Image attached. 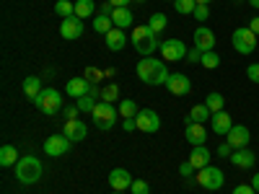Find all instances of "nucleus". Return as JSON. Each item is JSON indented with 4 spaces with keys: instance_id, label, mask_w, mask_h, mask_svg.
I'll return each mask as SVG.
<instances>
[{
    "instance_id": "obj_1",
    "label": "nucleus",
    "mask_w": 259,
    "mask_h": 194,
    "mask_svg": "<svg viewBox=\"0 0 259 194\" xmlns=\"http://www.w3.org/2000/svg\"><path fill=\"white\" fill-rule=\"evenodd\" d=\"M168 70H166V62H161L158 57H143L138 62V78L145 83V85H166L168 80Z\"/></svg>"
},
{
    "instance_id": "obj_2",
    "label": "nucleus",
    "mask_w": 259,
    "mask_h": 194,
    "mask_svg": "<svg viewBox=\"0 0 259 194\" xmlns=\"http://www.w3.org/2000/svg\"><path fill=\"white\" fill-rule=\"evenodd\" d=\"M158 34L150 29L148 24H140V26H135L133 29V34H130V41H133V47L143 55V57H150L156 50H158V39H156Z\"/></svg>"
},
{
    "instance_id": "obj_3",
    "label": "nucleus",
    "mask_w": 259,
    "mask_h": 194,
    "mask_svg": "<svg viewBox=\"0 0 259 194\" xmlns=\"http://www.w3.org/2000/svg\"><path fill=\"white\" fill-rule=\"evenodd\" d=\"M16 179L21 184H36L41 179V161H36L34 156H26L16 163Z\"/></svg>"
},
{
    "instance_id": "obj_4",
    "label": "nucleus",
    "mask_w": 259,
    "mask_h": 194,
    "mask_svg": "<svg viewBox=\"0 0 259 194\" xmlns=\"http://www.w3.org/2000/svg\"><path fill=\"white\" fill-rule=\"evenodd\" d=\"M31 104H36V109L47 117H55L57 112H62V96L57 88H45Z\"/></svg>"
},
{
    "instance_id": "obj_5",
    "label": "nucleus",
    "mask_w": 259,
    "mask_h": 194,
    "mask_svg": "<svg viewBox=\"0 0 259 194\" xmlns=\"http://www.w3.org/2000/svg\"><path fill=\"white\" fill-rule=\"evenodd\" d=\"M231 44L239 55H251L256 50V34L249 29V26H241L231 34Z\"/></svg>"
},
{
    "instance_id": "obj_6",
    "label": "nucleus",
    "mask_w": 259,
    "mask_h": 194,
    "mask_svg": "<svg viewBox=\"0 0 259 194\" xmlns=\"http://www.w3.org/2000/svg\"><path fill=\"white\" fill-rule=\"evenodd\" d=\"M91 117H94V124H96L99 129H112L114 122H117V117H119V112H117V106H114V104L99 101Z\"/></svg>"
},
{
    "instance_id": "obj_7",
    "label": "nucleus",
    "mask_w": 259,
    "mask_h": 194,
    "mask_svg": "<svg viewBox=\"0 0 259 194\" xmlns=\"http://www.w3.org/2000/svg\"><path fill=\"white\" fill-rule=\"evenodd\" d=\"M197 181L202 189H207V191H215V189H221L223 184H226V176H223V171L221 168H215V166H205V168H200L197 171Z\"/></svg>"
},
{
    "instance_id": "obj_8",
    "label": "nucleus",
    "mask_w": 259,
    "mask_h": 194,
    "mask_svg": "<svg viewBox=\"0 0 259 194\" xmlns=\"http://www.w3.org/2000/svg\"><path fill=\"white\" fill-rule=\"evenodd\" d=\"M187 44L182 39H166L161 44V55L166 62H179V60H187Z\"/></svg>"
},
{
    "instance_id": "obj_9",
    "label": "nucleus",
    "mask_w": 259,
    "mask_h": 194,
    "mask_svg": "<svg viewBox=\"0 0 259 194\" xmlns=\"http://www.w3.org/2000/svg\"><path fill=\"white\" fill-rule=\"evenodd\" d=\"M135 122H138L140 132H148V135H153V132H158V129H161V117L153 109H140L138 117H135Z\"/></svg>"
},
{
    "instance_id": "obj_10",
    "label": "nucleus",
    "mask_w": 259,
    "mask_h": 194,
    "mask_svg": "<svg viewBox=\"0 0 259 194\" xmlns=\"http://www.w3.org/2000/svg\"><path fill=\"white\" fill-rule=\"evenodd\" d=\"M70 145H73V140H68V137L60 132V135H52V137L45 140V153H47L50 158H57V156H65V153H68Z\"/></svg>"
},
{
    "instance_id": "obj_11",
    "label": "nucleus",
    "mask_w": 259,
    "mask_h": 194,
    "mask_svg": "<svg viewBox=\"0 0 259 194\" xmlns=\"http://www.w3.org/2000/svg\"><path fill=\"white\" fill-rule=\"evenodd\" d=\"M60 36L62 39H78L83 36V21L78 16H68V18H62V24H60Z\"/></svg>"
},
{
    "instance_id": "obj_12",
    "label": "nucleus",
    "mask_w": 259,
    "mask_h": 194,
    "mask_svg": "<svg viewBox=\"0 0 259 194\" xmlns=\"http://www.w3.org/2000/svg\"><path fill=\"white\" fill-rule=\"evenodd\" d=\"M62 135L68 140H73V142H80V140H85V135H89V127H85L80 119H65Z\"/></svg>"
},
{
    "instance_id": "obj_13",
    "label": "nucleus",
    "mask_w": 259,
    "mask_h": 194,
    "mask_svg": "<svg viewBox=\"0 0 259 194\" xmlns=\"http://www.w3.org/2000/svg\"><path fill=\"white\" fill-rule=\"evenodd\" d=\"M166 88L174 96H187L192 91V80L187 75H182V73H171L168 80H166Z\"/></svg>"
},
{
    "instance_id": "obj_14",
    "label": "nucleus",
    "mask_w": 259,
    "mask_h": 194,
    "mask_svg": "<svg viewBox=\"0 0 259 194\" xmlns=\"http://www.w3.org/2000/svg\"><path fill=\"white\" fill-rule=\"evenodd\" d=\"M249 140H251L249 127H244V124H233V127H231V132L226 135V142H231V145H233V150L246 148V145H249Z\"/></svg>"
},
{
    "instance_id": "obj_15",
    "label": "nucleus",
    "mask_w": 259,
    "mask_h": 194,
    "mask_svg": "<svg viewBox=\"0 0 259 194\" xmlns=\"http://www.w3.org/2000/svg\"><path fill=\"white\" fill-rule=\"evenodd\" d=\"M184 137H187V142H192V148L205 145V140H207V129H205V124H200V122H187Z\"/></svg>"
},
{
    "instance_id": "obj_16",
    "label": "nucleus",
    "mask_w": 259,
    "mask_h": 194,
    "mask_svg": "<svg viewBox=\"0 0 259 194\" xmlns=\"http://www.w3.org/2000/svg\"><path fill=\"white\" fill-rule=\"evenodd\" d=\"M133 176H130V171L127 168H114L112 174H109V186H112V191H124V189H130L133 186Z\"/></svg>"
},
{
    "instance_id": "obj_17",
    "label": "nucleus",
    "mask_w": 259,
    "mask_h": 194,
    "mask_svg": "<svg viewBox=\"0 0 259 194\" xmlns=\"http://www.w3.org/2000/svg\"><path fill=\"white\" fill-rule=\"evenodd\" d=\"M210 127H212V132L215 135H228L231 132V127H233V119H231V114L228 112H215L212 114V119H210Z\"/></svg>"
},
{
    "instance_id": "obj_18",
    "label": "nucleus",
    "mask_w": 259,
    "mask_h": 194,
    "mask_svg": "<svg viewBox=\"0 0 259 194\" xmlns=\"http://www.w3.org/2000/svg\"><path fill=\"white\" fill-rule=\"evenodd\" d=\"M192 36H194V47H197L200 52H210V50L215 47V34H212L207 26H200Z\"/></svg>"
},
{
    "instance_id": "obj_19",
    "label": "nucleus",
    "mask_w": 259,
    "mask_h": 194,
    "mask_svg": "<svg viewBox=\"0 0 259 194\" xmlns=\"http://www.w3.org/2000/svg\"><path fill=\"white\" fill-rule=\"evenodd\" d=\"M89 88H91V83L85 78H70L68 85H65V93L70 99H80V96H89Z\"/></svg>"
},
{
    "instance_id": "obj_20",
    "label": "nucleus",
    "mask_w": 259,
    "mask_h": 194,
    "mask_svg": "<svg viewBox=\"0 0 259 194\" xmlns=\"http://www.w3.org/2000/svg\"><path fill=\"white\" fill-rule=\"evenodd\" d=\"M231 163H233L236 168H254V163H256V156L251 153L249 148H241V150H233Z\"/></svg>"
},
{
    "instance_id": "obj_21",
    "label": "nucleus",
    "mask_w": 259,
    "mask_h": 194,
    "mask_svg": "<svg viewBox=\"0 0 259 194\" xmlns=\"http://www.w3.org/2000/svg\"><path fill=\"white\" fill-rule=\"evenodd\" d=\"M124 44H127V34H124V29H112L109 34H106V47H109L112 52H119V50H124Z\"/></svg>"
},
{
    "instance_id": "obj_22",
    "label": "nucleus",
    "mask_w": 259,
    "mask_h": 194,
    "mask_svg": "<svg viewBox=\"0 0 259 194\" xmlns=\"http://www.w3.org/2000/svg\"><path fill=\"white\" fill-rule=\"evenodd\" d=\"M189 163L194 166V168H205V166H210V150L205 148V145H197L192 150V156H189Z\"/></svg>"
},
{
    "instance_id": "obj_23",
    "label": "nucleus",
    "mask_w": 259,
    "mask_h": 194,
    "mask_svg": "<svg viewBox=\"0 0 259 194\" xmlns=\"http://www.w3.org/2000/svg\"><path fill=\"white\" fill-rule=\"evenodd\" d=\"M210 119H212V112L207 109V104H194L192 112H189V117H187L184 122H200V124H205V122H210Z\"/></svg>"
},
{
    "instance_id": "obj_24",
    "label": "nucleus",
    "mask_w": 259,
    "mask_h": 194,
    "mask_svg": "<svg viewBox=\"0 0 259 194\" xmlns=\"http://www.w3.org/2000/svg\"><path fill=\"white\" fill-rule=\"evenodd\" d=\"M112 21H114V26H117V29H130L135 18H133V13H130V8H114Z\"/></svg>"
},
{
    "instance_id": "obj_25",
    "label": "nucleus",
    "mask_w": 259,
    "mask_h": 194,
    "mask_svg": "<svg viewBox=\"0 0 259 194\" xmlns=\"http://www.w3.org/2000/svg\"><path fill=\"white\" fill-rule=\"evenodd\" d=\"M21 158H18V150L13 148V145H3L0 148V166L3 168H8V166H16Z\"/></svg>"
},
{
    "instance_id": "obj_26",
    "label": "nucleus",
    "mask_w": 259,
    "mask_h": 194,
    "mask_svg": "<svg viewBox=\"0 0 259 194\" xmlns=\"http://www.w3.org/2000/svg\"><path fill=\"white\" fill-rule=\"evenodd\" d=\"M41 91H45V88H41V78L31 75V78H26V80H24V93H26V99H29V101H34Z\"/></svg>"
},
{
    "instance_id": "obj_27",
    "label": "nucleus",
    "mask_w": 259,
    "mask_h": 194,
    "mask_svg": "<svg viewBox=\"0 0 259 194\" xmlns=\"http://www.w3.org/2000/svg\"><path fill=\"white\" fill-rule=\"evenodd\" d=\"M114 29V21H112V16H94V31L96 34H109Z\"/></svg>"
},
{
    "instance_id": "obj_28",
    "label": "nucleus",
    "mask_w": 259,
    "mask_h": 194,
    "mask_svg": "<svg viewBox=\"0 0 259 194\" xmlns=\"http://www.w3.org/2000/svg\"><path fill=\"white\" fill-rule=\"evenodd\" d=\"M138 112H140V109H138V104H135L133 99H122V101H119V117H122V119H135Z\"/></svg>"
},
{
    "instance_id": "obj_29",
    "label": "nucleus",
    "mask_w": 259,
    "mask_h": 194,
    "mask_svg": "<svg viewBox=\"0 0 259 194\" xmlns=\"http://www.w3.org/2000/svg\"><path fill=\"white\" fill-rule=\"evenodd\" d=\"M96 13V3L94 0H75V16L83 21V18H89Z\"/></svg>"
},
{
    "instance_id": "obj_30",
    "label": "nucleus",
    "mask_w": 259,
    "mask_h": 194,
    "mask_svg": "<svg viewBox=\"0 0 259 194\" xmlns=\"http://www.w3.org/2000/svg\"><path fill=\"white\" fill-rule=\"evenodd\" d=\"M205 104H207V109H210V112L215 114V112H223V104H226V99H223V93L212 91V93H207Z\"/></svg>"
},
{
    "instance_id": "obj_31",
    "label": "nucleus",
    "mask_w": 259,
    "mask_h": 194,
    "mask_svg": "<svg viewBox=\"0 0 259 194\" xmlns=\"http://www.w3.org/2000/svg\"><path fill=\"white\" fill-rule=\"evenodd\" d=\"M148 26L153 29L156 34H161V31L168 26V18H166V13H153V16L148 18Z\"/></svg>"
},
{
    "instance_id": "obj_32",
    "label": "nucleus",
    "mask_w": 259,
    "mask_h": 194,
    "mask_svg": "<svg viewBox=\"0 0 259 194\" xmlns=\"http://www.w3.org/2000/svg\"><path fill=\"white\" fill-rule=\"evenodd\" d=\"M96 99L94 96H80V99H75V106L83 112V114H94V109H96Z\"/></svg>"
},
{
    "instance_id": "obj_33",
    "label": "nucleus",
    "mask_w": 259,
    "mask_h": 194,
    "mask_svg": "<svg viewBox=\"0 0 259 194\" xmlns=\"http://www.w3.org/2000/svg\"><path fill=\"white\" fill-rule=\"evenodd\" d=\"M55 13L68 18V16H75V3H70V0H57L55 3Z\"/></svg>"
},
{
    "instance_id": "obj_34",
    "label": "nucleus",
    "mask_w": 259,
    "mask_h": 194,
    "mask_svg": "<svg viewBox=\"0 0 259 194\" xmlns=\"http://www.w3.org/2000/svg\"><path fill=\"white\" fill-rule=\"evenodd\" d=\"M202 68H207V70H215V68H218V65H221V55H215L212 50L210 52H202Z\"/></svg>"
},
{
    "instance_id": "obj_35",
    "label": "nucleus",
    "mask_w": 259,
    "mask_h": 194,
    "mask_svg": "<svg viewBox=\"0 0 259 194\" xmlns=\"http://www.w3.org/2000/svg\"><path fill=\"white\" fill-rule=\"evenodd\" d=\"M101 101H106V104H114V101H119V85H106V88L101 91Z\"/></svg>"
},
{
    "instance_id": "obj_36",
    "label": "nucleus",
    "mask_w": 259,
    "mask_h": 194,
    "mask_svg": "<svg viewBox=\"0 0 259 194\" xmlns=\"http://www.w3.org/2000/svg\"><path fill=\"white\" fill-rule=\"evenodd\" d=\"M174 8H177L182 16H192V13H194V8H197V0H177Z\"/></svg>"
},
{
    "instance_id": "obj_37",
    "label": "nucleus",
    "mask_w": 259,
    "mask_h": 194,
    "mask_svg": "<svg viewBox=\"0 0 259 194\" xmlns=\"http://www.w3.org/2000/svg\"><path fill=\"white\" fill-rule=\"evenodd\" d=\"M130 191H133V194H150V186H148V181L135 179V181H133V186H130Z\"/></svg>"
},
{
    "instance_id": "obj_38",
    "label": "nucleus",
    "mask_w": 259,
    "mask_h": 194,
    "mask_svg": "<svg viewBox=\"0 0 259 194\" xmlns=\"http://www.w3.org/2000/svg\"><path fill=\"white\" fill-rule=\"evenodd\" d=\"M192 16L197 18L200 24H205V21L210 18V8H207V6H197V8H194V13H192Z\"/></svg>"
},
{
    "instance_id": "obj_39",
    "label": "nucleus",
    "mask_w": 259,
    "mask_h": 194,
    "mask_svg": "<svg viewBox=\"0 0 259 194\" xmlns=\"http://www.w3.org/2000/svg\"><path fill=\"white\" fill-rule=\"evenodd\" d=\"M85 80H89V83H99L101 78H104V73L101 70H96V68H89V70H85V75H83Z\"/></svg>"
},
{
    "instance_id": "obj_40",
    "label": "nucleus",
    "mask_w": 259,
    "mask_h": 194,
    "mask_svg": "<svg viewBox=\"0 0 259 194\" xmlns=\"http://www.w3.org/2000/svg\"><path fill=\"white\" fill-rule=\"evenodd\" d=\"M246 78L251 83H259V62H251L249 68H246Z\"/></svg>"
},
{
    "instance_id": "obj_41",
    "label": "nucleus",
    "mask_w": 259,
    "mask_h": 194,
    "mask_svg": "<svg viewBox=\"0 0 259 194\" xmlns=\"http://www.w3.org/2000/svg\"><path fill=\"white\" fill-rule=\"evenodd\" d=\"M194 171H197V168H194V166H192L189 161H184V163L179 166V174H182L184 179H192V174H194Z\"/></svg>"
},
{
    "instance_id": "obj_42",
    "label": "nucleus",
    "mask_w": 259,
    "mask_h": 194,
    "mask_svg": "<svg viewBox=\"0 0 259 194\" xmlns=\"http://www.w3.org/2000/svg\"><path fill=\"white\" fill-rule=\"evenodd\" d=\"M218 156H221V158H231V156H233V145H231V142H221V145H218Z\"/></svg>"
},
{
    "instance_id": "obj_43",
    "label": "nucleus",
    "mask_w": 259,
    "mask_h": 194,
    "mask_svg": "<svg viewBox=\"0 0 259 194\" xmlns=\"http://www.w3.org/2000/svg\"><path fill=\"white\" fill-rule=\"evenodd\" d=\"M231 194H256V191H254V186H251V184H239Z\"/></svg>"
},
{
    "instance_id": "obj_44",
    "label": "nucleus",
    "mask_w": 259,
    "mask_h": 194,
    "mask_svg": "<svg viewBox=\"0 0 259 194\" xmlns=\"http://www.w3.org/2000/svg\"><path fill=\"white\" fill-rule=\"evenodd\" d=\"M187 60H189V62H202V52H200L197 47H194V50H189V52H187Z\"/></svg>"
},
{
    "instance_id": "obj_45",
    "label": "nucleus",
    "mask_w": 259,
    "mask_h": 194,
    "mask_svg": "<svg viewBox=\"0 0 259 194\" xmlns=\"http://www.w3.org/2000/svg\"><path fill=\"white\" fill-rule=\"evenodd\" d=\"M78 106H68V109H62V114H65V119H75L78 117Z\"/></svg>"
},
{
    "instance_id": "obj_46",
    "label": "nucleus",
    "mask_w": 259,
    "mask_h": 194,
    "mask_svg": "<svg viewBox=\"0 0 259 194\" xmlns=\"http://www.w3.org/2000/svg\"><path fill=\"white\" fill-rule=\"evenodd\" d=\"M112 13H114V6L109 3V0H106V3L99 8V16H112Z\"/></svg>"
},
{
    "instance_id": "obj_47",
    "label": "nucleus",
    "mask_w": 259,
    "mask_h": 194,
    "mask_svg": "<svg viewBox=\"0 0 259 194\" xmlns=\"http://www.w3.org/2000/svg\"><path fill=\"white\" fill-rule=\"evenodd\" d=\"M122 129H124V132H133V129H138V122L135 119H124L122 122Z\"/></svg>"
},
{
    "instance_id": "obj_48",
    "label": "nucleus",
    "mask_w": 259,
    "mask_h": 194,
    "mask_svg": "<svg viewBox=\"0 0 259 194\" xmlns=\"http://www.w3.org/2000/svg\"><path fill=\"white\" fill-rule=\"evenodd\" d=\"M109 3H112L114 8H127L130 3H133V0H109Z\"/></svg>"
},
{
    "instance_id": "obj_49",
    "label": "nucleus",
    "mask_w": 259,
    "mask_h": 194,
    "mask_svg": "<svg viewBox=\"0 0 259 194\" xmlns=\"http://www.w3.org/2000/svg\"><path fill=\"white\" fill-rule=\"evenodd\" d=\"M249 29H251V31H254L256 36H259V16H254V18H251V24H249Z\"/></svg>"
},
{
    "instance_id": "obj_50",
    "label": "nucleus",
    "mask_w": 259,
    "mask_h": 194,
    "mask_svg": "<svg viewBox=\"0 0 259 194\" xmlns=\"http://www.w3.org/2000/svg\"><path fill=\"white\" fill-rule=\"evenodd\" d=\"M251 186H254V191H259V174H254V179H251Z\"/></svg>"
},
{
    "instance_id": "obj_51",
    "label": "nucleus",
    "mask_w": 259,
    "mask_h": 194,
    "mask_svg": "<svg viewBox=\"0 0 259 194\" xmlns=\"http://www.w3.org/2000/svg\"><path fill=\"white\" fill-rule=\"evenodd\" d=\"M249 6H251L254 11H259V0H249Z\"/></svg>"
},
{
    "instance_id": "obj_52",
    "label": "nucleus",
    "mask_w": 259,
    "mask_h": 194,
    "mask_svg": "<svg viewBox=\"0 0 259 194\" xmlns=\"http://www.w3.org/2000/svg\"><path fill=\"white\" fill-rule=\"evenodd\" d=\"M212 0H197V6H210Z\"/></svg>"
},
{
    "instance_id": "obj_53",
    "label": "nucleus",
    "mask_w": 259,
    "mask_h": 194,
    "mask_svg": "<svg viewBox=\"0 0 259 194\" xmlns=\"http://www.w3.org/2000/svg\"><path fill=\"white\" fill-rule=\"evenodd\" d=\"M112 194H124V191H112Z\"/></svg>"
},
{
    "instance_id": "obj_54",
    "label": "nucleus",
    "mask_w": 259,
    "mask_h": 194,
    "mask_svg": "<svg viewBox=\"0 0 259 194\" xmlns=\"http://www.w3.org/2000/svg\"><path fill=\"white\" fill-rule=\"evenodd\" d=\"M135 3H145V0H135Z\"/></svg>"
},
{
    "instance_id": "obj_55",
    "label": "nucleus",
    "mask_w": 259,
    "mask_h": 194,
    "mask_svg": "<svg viewBox=\"0 0 259 194\" xmlns=\"http://www.w3.org/2000/svg\"><path fill=\"white\" fill-rule=\"evenodd\" d=\"M171 3H177V0H171Z\"/></svg>"
}]
</instances>
